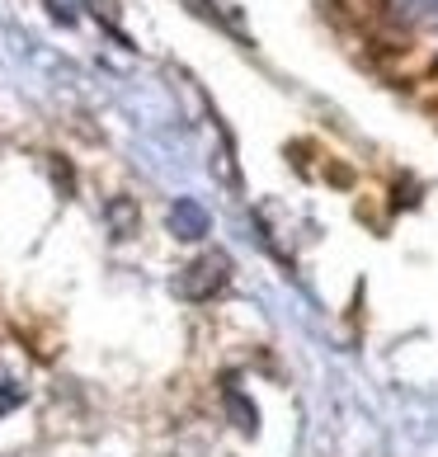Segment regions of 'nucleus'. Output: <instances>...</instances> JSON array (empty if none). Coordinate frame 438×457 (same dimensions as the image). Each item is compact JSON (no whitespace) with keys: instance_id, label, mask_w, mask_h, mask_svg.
I'll return each instance as SVG.
<instances>
[{"instance_id":"nucleus-1","label":"nucleus","mask_w":438,"mask_h":457,"mask_svg":"<svg viewBox=\"0 0 438 457\" xmlns=\"http://www.w3.org/2000/svg\"><path fill=\"white\" fill-rule=\"evenodd\" d=\"M170 231L179 236V241H198V236L208 231V212L198 208V203H189V198H179L175 208H170Z\"/></svg>"},{"instance_id":"nucleus-2","label":"nucleus","mask_w":438,"mask_h":457,"mask_svg":"<svg viewBox=\"0 0 438 457\" xmlns=\"http://www.w3.org/2000/svg\"><path fill=\"white\" fill-rule=\"evenodd\" d=\"M396 5L415 24H438V0H396Z\"/></svg>"}]
</instances>
